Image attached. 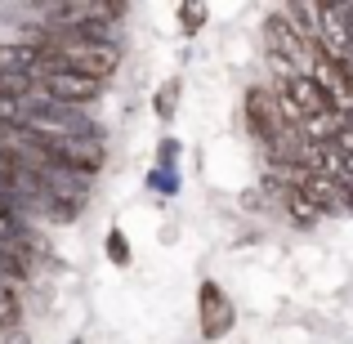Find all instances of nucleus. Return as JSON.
<instances>
[{
	"mask_svg": "<svg viewBox=\"0 0 353 344\" xmlns=\"http://www.w3.org/2000/svg\"><path fill=\"white\" fill-rule=\"evenodd\" d=\"M241 117H246V130H250V139H255V148L264 156L282 143L286 130L300 125V117L273 94V85H250L246 99H241Z\"/></svg>",
	"mask_w": 353,
	"mask_h": 344,
	"instance_id": "f257e3e1",
	"label": "nucleus"
},
{
	"mask_svg": "<svg viewBox=\"0 0 353 344\" xmlns=\"http://www.w3.org/2000/svg\"><path fill=\"white\" fill-rule=\"evenodd\" d=\"M273 94L282 99V103L291 108L295 117H300V125H304V121H322V117L345 112V103L336 99V90L322 85V81L313 77V72H295V77H273Z\"/></svg>",
	"mask_w": 353,
	"mask_h": 344,
	"instance_id": "f03ea898",
	"label": "nucleus"
},
{
	"mask_svg": "<svg viewBox=\"0 0 353 344\" xmlns=\"http://www.w3.org/2000/svg\"><path fill=\"white\" fill-rule=\"evenodd\" d=\"M41 156L45 165H59V170H77L94 179L108 165V143L103 139H72V134H41Z\"/></svg>",
	"mask_w": 353,
	"mask_h": 344,
	"instance_id": "7ed1b4c3",
	"label": "nucleus"
},
{
	"mask_svg": "<svg viewBox=\"0 0 353 344\" xmlns=\"http://www.w3.org/2000/svg\"><path fill=\"white\" fill-rule=\"evenodd\" d=\"M259 36H264L268 63H286V68H295V72H309V41L295 32V23L286 18V9H268Z\"/></svg>",
	"mask_w": 353,
	"mask_h": 344,
	"instance_id": "20e7f679",
	"label": "nucleus"
},
{
	"mask_svg": "<svg viewBox=\"0 0 353 344\" xmlns=\"http://www.w3.org/2000/svg\"><path fill=\"white\" fill-rule=\"evenodd\" d=\"M197 327H201V340L206 344L224 340L228 331L237 327V309H233V300H228V291L219 282L197 286Z\"/></svg>",
	"mask_w": 353,
	"mask_h": 344,
	"instance_id": "39448f33",
	"label": "nucleus"
},
{
	"mask_svg": "<svg viewBox=\"0 0 353 344\" xmlns=\"http://www.w3.org/2000/svg\"><path fill=\"white\" fill-rule=\"evenodd\" d=\"M50 54H59L68 72L94 77V81H103V85L121 68V45H59V50H50Z\"/></svg>",
	"mask_w": 353,
	"mask_h": 344,
	"instance_id": "423d86ee",
	"label": "nucleus"
},
{
	"mask_svg": "<svg viewBox=\"0 0 353 344\" xmlns=\"http://www.w3.org/2000/svg\"><path fill=\"white\" fill-rule=\"evenodd\" d=\"M36 85H41L45 99H54V103H68V108H85V103H94V99L108 90L103 81L81 77V72H50V77H41Z\"/></svg>",
	"mask_w": 353,
	"mask_h": 344,
	"instance_id": "0eeeda50",
	"label": "nucleus"
},
{
	"mask_svg": "<svg viewBox=\"0 0 353 344\" xmlns=\"http://www.w3.org/2000/svg\"><path fill=\"white\" fill-rule=\"evenodd\" d=\"M36 63H41V50L27 41H0V77L9 72H32L36 77Z\"/></svg>",
	"mask_w": 353,
	"mask_h": 344,
	"instance_id": "6e6552de",
	"label": "nucleus"
},
{
	"mask_svg": "<svg viewBox=\"0 0 353 344\" xmlns=\"http://www.w3.org/2000/svg\"><path fill=\"white\" fill-rule=\"evenodd\" d=\"M179 99H183V81L165 77L161 85H157V94H152V117L161 121V125H170V121L179 117Z\"/></svg>",
	"mask_w": 353,
	"mask_h": 344,
	"instance_id": "1a4fd4ad",
	"label": "nucleus"
},
{
	"mask_svg": "<svg viewBox=\"0 0 353 344\" xmlns=\"http://www.w3.org/2000/svg\"><path fill=\"white\" fill-rule=\"evenodd\" d=\"M174 18H179V32H183V36H197L201 27H206L210 9H206V5H179V9H174Z\"/></svg>",
	"mask_w": 353,
	"mask_h": 344,
	"instance_id": "9d476101",
	"label": "nucleus"
},
{
	"mask_svg": "<svg viewBox=\"0 0 353 344\" xmlns=\"http://www.w3.org/2000/svg\"><path fill=\"white\" fill-rule=\"evenodd\" d=\"M103 250H108V259H112L117 268H130V237L121 228H108V237H103Z\"/></svg>",
	"mask_w": 353,
	"mask_h": 344,
	"instance_id": "9b49d317",
	"label": "nucleus"
},
{
	"mask_svg": "<svg viewBox=\"0 0 353 344\" xmlns=\"http://www.w3.org/2000/svg\"><path fill=\"white\" fill-rule=\"evenodd\" d=\"M148 188H152L157 197H179V174H174V170H161V165H152V170H148Z\"/></svg>",
	"mask_w": 353,
	"mask_h": 344,
	"instance_id": "f8f14e48",
	"label": "nucleus"
},
{
	"mask_svg": "<svg viewBox=\"0 0 353 344\" xmlns=\"http://www.w3.org/2000/svg\"><path fill=\"white\" fill-rule=\"evenodd\" d=\"M179 156H183L179 139H170V134H165L161 143H157V165H161V170H174V174H179Z\"/></svg>",
	"mask_w": 353,
	"mask_h": 344,
	"instance_id": "ddd939ff",
	"label": "nucleus"
},
{
	"mask_svg": "<svg viewBox=\"0 0 353 344\" xmlns=\"http://www.w3.org/2000/svg\"><path fill=\"white\" fill-rule=\"evenodd\" d=\"M241 206H246V210H259V206H264V188H246V192H241Z\"/></svg>",
	"mask_w": 353,
	"mask_h": 344,
	"instance_id": "4468645a",
	"label": "nucleus"
},
{
	"mask_svg": "<svg viewBox=\"0 0 353 344\" xmlns=\"http://www.w3.org/2000/svg\"><path fill=\"white\" fill-rule=\"evenodd\" d=\"M0 344H32V336L18 327V331H9V336H0Z\"/></svg>",
	"mask_w": 353,
	"mask_h": 344,
	"instance_id": "2eb2a0df",
	"label": "nucleus"
},
{
	"mask_svg": "<svg viewBox=\"0 0 353 344\" xmlns=\"http://www.w3.org/2000/svg\"><path fill=\"white\" fill-rule=\"evenodd\" d=\"M72 344H81V340H72Z\"/></svg>",
	"mask_w": 353,
	"mask_h": 344,
	"instance_id": "dca6fc26",
	"label": "nucleus"
}]
</instances>
